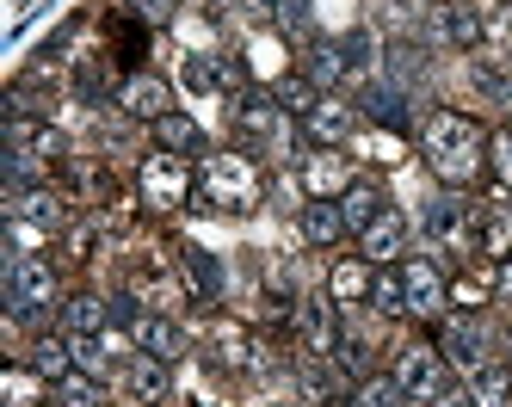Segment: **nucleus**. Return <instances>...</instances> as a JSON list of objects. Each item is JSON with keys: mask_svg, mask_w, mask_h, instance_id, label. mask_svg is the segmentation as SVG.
<instances>
[{"mask_svg": "<svg viewBox=\"0 0 512 407\" xmlns=\"http://www.w3.org/2000/svg\"><path fill=\"white\" fill-rule=\"evenodd\" d=\"M488 130L469 118V111H432L426 130H420V155L426 167L438 173V185H451V192H463V185L482 179L488 167Z\"/></svg>", "mask_w": 512, "mask_h": 407, "instance_id": "obj_1", "label": "nucleus"}, {"mask_svg": "<svg viewBox=\"0 0 512 407\" xmlns=\"http://www.w3.org/2000/svg\"><path fill=\"white\" fill-rule=\"evenodd\" d=\"M266 198V167L247 148H210L198 161V192L192 210H223V216H247Z\"/></svg>", "mask_w": 512, "mask_h": 407, "instance_id": "obj_2", "label": "nucleus"}, {"mask_svg": "<svg viewBox=\"0 0 512 407\" xmlns=\"http://www.w3.org/2000/svg\"><path fill=\"white\" fill-rule=\"evenodd\" d=\"M7 309H13V321H44L50 309H62V278L44 253L7 259Z\"/></svg>", "mask_w": 512, "mask_h": 407, "instance_id": "obj_3", "label": "nucleus"}, {"mask_svg": "<svg viewBox=\"0 0 512 407\" xmlns=\"http://www.w3.org/2000/svg\"><path fill=\"white\" fill-rule=\"evenodd\" d=\"M192 192H198V167H192L186 155H167V148L142 155V167H136V198L149 204L155 216L186 210V204H192Z\"/></svg>", "mask_w": 512, "mask_h": 407, "instance_id": "obj_4", "label": "nucleus"}, {"mask_svg": "<svg viewBox=\"0 0 512 407\" xmlns=\"http://www.w3.org/2000/svg\"><path fill=\"white\" fill-rule=\"evenodd\" d=\"M235 130L247 148H266V155H290L297 148V130H290V111L272 93H241L235 99Z\"/></svg>", "mask_w": 512, "mask_h": 407, "instance_id": "obj_5", "label": "nucleus"}, {"mask_svg": "<svg viewBox=\"0 0 512 407\" xmlns=\"http://www.w3.org/2000/svg\"><path fill=\"white\" fill-rule=\"evenodd\" d=\"M112 321H124L130 327V340H136V352H149V358H186V333H179V321L173 315H161V309H142L136 296H112Z\"/></svg>", "mask_w": 512, "mask_h": 407, "instance_id": "obj_6", "label": "nucleus"}, {"mask_svg": "<svg viewBox=\"0 0 512 407\" xmlns=\"http://www.w3.org/2000/svg\"><path fill=\"white\" fill-rule=\"evenodd\" d=\"M68 204H75V198H68L62 185L38 179V185H19V192H13L7 216L31 222V229H44V235H68V229H75V210H68Z\"/></svg>", "mask_w": 512, "mask_h": 407, "instance_id": "obj_7", "label": "nucleus"}, {"mask_svg": "<svg viewBox=\"0 0 512 407\" xmlns=\"http://www.w3.org/2000/svg\"><path fill=\"white\" fill-rule=\"evenodd\" d=\"M438 352H445L463 377H475L482 364H494V333H488V321L475 315V309H457V315L445 321V340H438Z\"/></svg>", "mask_w": 512, "mask_h": 407, "instance_id": "obj_8", "label": "nucleus"}, {"mask_svg": "<svg viewBox=\"0 0 512 407\" xmlns=\"http://www.w3.org/2000/svg\"><path fill=\"white\" fill-rule=\"evenodd\" d=\"M401 290H408V315H420V321H445L451 278L438 272V259H426V253L401 259Z\"/></svg>", "mask_w": 512, "mask_h": 407, "instance_id": "obj_9", "label": "nucleus"}, {"mask_svg": "<svg viewBox=\"0 0 512 407\" xmlns=\"http://www.w3.org/2000/svg\"><path fill=\"white\" fill-rule=\"evenodd\" d=\"M290 333L309 358H334L340 346V321H334V296H297L290 303Z\"/></svg>", "mask_w": 512, "mask_h": 407, "instance_id": "obj_10", "label": "nucleus"}, {"mask_svg": "<svg viewBox=\"0 0 512 407\" xmlns=\"http://www.w3.org/2000/svg\"><path fill=\"white\" fill-rule=\"evenodd\" d=\"M445 377H451V370H445V352H438L432 340H408V346L395 352V383L408 389V401H432Z\"/></svg>", "mask_w": 512, "mask_h": 407, "instance_id": "obj_11", "label": "nucleus"}, {"mask_svg": "<svg viewBox=\"0 0 512 407\" xmlns=\"http://www.w3.org/2000/svg\"><path fill=\"white\" fill-rule=\"evenodd\" d=\"M118 111H124V118H136V124H161L167 111H173V87L161 81L155 68H136V74H124V81H118Z\"/></svg>", "mask_w": 512, "mask_h": 407, "instance_id": "obj_12", "label": "nucleus"}, {"mask_svg": "<svg viewBox=\"0 0 512 407\" xmlns=\"http://www.w3.org/2000/svg\"><path fill=\"white\" fill-rule=\"evenodd\" d=\"M303 136H309L315 148H346V142L358 136V105H346L340 93H321L315 111L303 118Z\"/></svg>", "mask_w": 512, "mask_h": 407, "instance_id": "obj_13", "label": "nucleus"}, {"mask_svg": "<svg viewBox=\"0 0 512 407\" xmlns=\"http://www.w3.org/2000/svg\"><path fill=\"white\" fill-rule=\"evenodd\" d=\"M432 37L451 50H475L482 44V0H438L432 7Z\"/></svg>", "mask_w": 512, "mask_h": 407, "instance_id": "obj_14", "label": "nucleus"}, {"mask_svg": "<svg viewBox=\"0 0 512 407\" xmlns=\"http://www.w3.org/2000/svg\"><path fill=\"white\" fill-rule=\"evenodd\" d=\"M210 364H223V370H235V377H260V370H266V352L253 346V333H247V327L223 321V327L210 333Z\"/></svg>", "mask_w": 512, "mask_h": 407, "instance_id": "obj_15", "label": "nucleus"}, {"mask_svg": "<svg viewBox=\"0 0 512 407\" xmlns=\"http://www.w3.org/2000/svg\"><path fill=\"white\" fill-rule=\"evenodd\" d=\"M358 253L371 259V266H395V259H408V216L389 204V210L371 222V229L358 235Z\"/></svg>", "mask_w": 512, "mask_h": 407, "instance_id": "obj_16", "label": "nucleus"}, {"mask_svg": "<svg viewBox=\"0 0 512 407\" xmlns=\"http://www.w3.org/2000/svg\"><path fill=\"white\" fill-rule=\"evenodd\" d=\"M124 389H130V401H142V407H167V401H173V364L136 352L130 370H124Z\"/></svg>", "mask_w": 512, "mask_h": 407, "instance_id": "obj_17", "label": "nucleus"}, {"mask_svg": "<svg viewBox=\"0 0 512 407\" xmlns=\"http://www.w3.org/2000/svg\"><path fill=\"white\" fill-rule=\"evenodd\" d=\"M358 105H364V118H371V124H383L395 136L414 124V105H408V93H401L395 81H364L358 87Z\"/></svg>", "mask_w": 512, "mask_h": 407, "instance_id": "obj_18", "label": "nucleus"}, {"mask_svg": "<svg viewBox=\"0 0 512 407\" xmlns=\"http://www.w3.org/2000/svg\"><path fill=\"white\" fill-rule=\"evenodd\" d=\"M469 241H475V253L506 259L512 253V204H475L469 210Z\"/></svg>", "mask_w": 512, "mask_h": 407, "instance_id": "obj_19", "label": "nucleus"}, {"mask_svg": "<svg viewBox=\"0 0 512 407\" xmlns=\"http://www.w3.org/2000/svg\"><path fill=\"white\" fill-rule=\"evenodd\" d=\"M371 290H377V266L364 253L334 259V272H327V296L334 303H371Z\"/></svg>", "mask_w": 512, "mask_h": 407, "instance_id": "obj_20", "label": "nucleus"}, {"mask_svg": "<svg viewBox=\"0 0 512 407\" xmlns=\"http://www.w3.org/2000/svg\"><path fill=\"white\" fill-rule=\"evenodd\" d=\"M50 377H38L25 358H13L7 370H0V407H50Z\"/></svg>", "mask_w": 512, "mask_h": 407, "instance_id": "obj_21", "label": "nucleus"}, {"mask_svg": "<svg viewBox=\"0 0 512 407\" xmlns=\"http://www.w3.org/2000/svg\"><path fill=\"white\" fill-rule=\"evenodd\" d=\"M179 278H186V290L198 296V303H223V266H216V253L204 247H179Z\"/></svg>", "mask_w": 512, "mask_h": 407, "instance_id": "obj_22", "label": "nucleus"}, {"mask_svg": "<svg viewBox=\"0 0 512 407\" xmlns=\"http://www.w3.org/2000/svg\"><path fill=\"white\" fill-rule=\"evenodd\" d=\"M179 74H186L192 93H241V68H235L229 56H198V50H192Z\"/></svg>", "mask_w": 512, "mask_h": 407, "instance_id": "obj_23", "label": "nucleus"}, {"mask_svg": "<svg viewBox=\"0 0 512 407\" xmlns=\"http://www.w3.org/2000/svg\"><path fill=\"white\" fill-rule=\"evenodd\" d=\"M469 210H475V204L432 198L420 222H426V235H432V241H445V247H475V241H469Z\"/></svg>", "mask_w": 512, "mask_h": 407, "instance_id": "obj_24", "label": "nucleus"}, {"mask_svg": "<svg viewBox=\"0 0 512 407\" xmlns=\"http://www.w3.org/2000/svg\"><path fill=\"white\" fill-rule=\"evenodd\" d=\"M346 185H352V173H346V155H334V148H315L303 161V192L309 198H340Z\"/></svg>", "mask_w": 512, "mask_h": 407, "instance_id": "obj_25", "label": "nucleus"}, {"mask_svg": "<svg viewBox=\"0 0 512 407\" xmlns=\"http://www.w3.org/2000/svg\"><path fill=\"white\" fill-rule=\"evenodd\" d=\"M383 210H389V198H383V185H377V179H352L346 192H340V216H346V229H352V235H364Z\"/></svg>", "mask_w": 512, "mask_h": 407, "instance_id": "obj_26", "label": "nucleus"}, {"mask_svg": "<svg viewBox=\"0 0 512 407\" xmlns=\"http://www.w3.org/2000/svg\"><path fill=\"white\" fill-rule=\"evenodd\" d=\"M309 81L321 87V93H340L346 87V74H352V56H346V44H327V37H315L309 44Z\"/></svg>", "mask_w": 512, "mask_h": 407, "instance_id": "obj_27", "label": "nucleus"}, {"mask_svg": "<svg viewBox=\"0 0 512 407\" xmlns=\"http://www.w3.org/2000/svg\"><path fill=\"white\" fill-rule=\"evenodd\" d=\"M352 229H346V216H340V198H309L303 204V241L309 247H334V241H346Z\"/></svg>", "mask_w": 512, "mask_h": 407, "instance_id": "obj_28", "label": "nucleus"}, {"mask_svg": "<svg viewBox=\"0 0 512 407\" xmlns=\"http://www.w3.org/2000/svg\"><path fill=\"white\" fill-rule=\"evenodd\" d=\"M62 327H68V333H105V327H112V303H105L99 290L62 296Z\"/></svg>", "mask_w": 512, "mask_h": 407, "instance_id": "obj_29", "label": "nucleus"}, {"mask_svg": "<svg viewBox=\"0 0 512 407\" xmlns=\"http://www.w3.org/2000/svg\"><path fill=\"white\" fill-rule=\"evenodd\" d=\"M149 130H155V148H167V155H204V130H198L192 111H167Z\"/></svg>", "mask_w": 512, "mask_h": 407, "instance_id": "obj_30", "label": "nucleus"}, {"mask_svg": "<svg viewBox=\"0 0 512 407\" xmlns=\"http://www.w3.org/2000/svg\"><path fill=\"white\" fill-rule=\"evenodd\" d=\"M352 148H358L371 167H401V161H408V142H401L395 130H383V124H358Z\"/></svg>", "mask_w": 512, "mask_h": 407, "instance_id": "obj_31", "label": "nucleus"}, {"mask_svg": "<svg viewBox=\"0 0 512 407\" xmlns=\"http://www.w3.org/2000/svg\"><path fill=\"white\" fill-rule=\"evenodd\" d=\"M25 364L38 370V377L62 383L68 370H75V346H68V340H56V333H38V340H31V358H25Z\"/></svg>", "mask_w": 512, "mask_h": 407, "instance_id": "obj_32", "label": "nucleus"}, {"mask_svg": "<svg viewBox=\"0 0 512 407\" xmlns=\"http://www.w3.org/2000/svg\"><path fill=\"white\" fill-rule=\"evenodd\" d=\"M297 383H303V395L315 401V407H340V377L327 370V358H297Z\"/></svg>", "mask_w": 512, "mask_h": 407, "instance_id": "obj_33", "label": "nucleus"}, {"mask_svg": "<svg viewBox=\"0 0 512 407\" xmlns=\"http://www.w3.org/2000/svg\"><path fill=\"white\" fill-rule=\"evenodd\" d=\"M469 395H475V407H512V364H482L469 377Z\"/></svg>", "mask_w": 512, "mask_h": 407, "instance_id": "obj_34", "label": "nucleus"}, {"mask_svg": "<svg viewBox=\"0 0 512 407\" xmlns=\"http://www.w3.org/2000/svg\"><path fill=\"white\" fill-rule=\"evenodd\" d=\"M482 44L494 56H512V0H482Z\"/></svg>", "mask_w": 512, "mask_h": 407, "instance_id": "obj_35", "label": "nucleus"}, {"mask_svg": "<svg viewBox=\"0 0 512 407\" xmlns=\"http://www.w3.org/2000/svg\"><path fill=\"white\" fill-rule=\"evenodd\" d=\"M346 407H408V389L395 383V370H389V377H358Z\"/></svg>", "mask_w": 512, "mask_h": 407, "instance_id": "obj_36", "label": "nucleus"}, {"mask_svg": "<svg viewBox=\"0 0 512 407\" xmlns=\"http://www.w3.org/2000/svg\"><path fill=\"white\" fill-rule=\"evenodd\" d=\"M68 346H75V370H87V377L112 370V340L105 333H68Z\"/></svg>", "mask_w": 512, "mask_h": 407, "instance_id": "obj_37", "label": "nucleus"}, {"mask_svg": "<svg viewBox=\"0 0 512 407\" xmlns=\"http://www.w3.org/2000/svg\"><path fill=\"white\" fill-rule=\"evenodd\" d=\"M272 99L290 111V118H309V111H315V99H321V87L309 81V74H284V81L272 87Z\"/></svg>", "mask_w": 512, "mask_h": 407, "instance_id": "obj_38", "label": "nucleus"}, {"mask_svg": "<svg viewBox=\"0 0 512 407\" xmlns=\"http://www.w3.org/2000/svg\"><path fill=\"white\" fill-rule=\"evenodd\" d=\"M290 44H309L315 37V13H309V0H278V19H272Z\"/></svg>", "mask_w": 512, "mask_h": 407, "instance_id": "obj_39", "label": "nucleus"}, {"mask_svg": "<svg viewBox=\"0 0 512 407\" xmlns=\"http://www.w3.org/2000/svg\"><path fill=\"white\" fill-rule=\"evenodd\" d=\"M56 401H62V407H99L105 395H99V377H87V370H68V377L56 383Z\"/></svg>", "mask_w": 512, "mask_h": 407, "instance_id": "obj_40", "label": "nucleus"}, {"mask_svg": "<svg viewBox=\"0 0 512 407\" xmlns=\"http://www.w3.org/2000/svg\"><path fill=\"white\" fill-rule=\"evenodd\" d=\"M371 309H383V315H408V290H401V266H395V272H377Z\"/></svg>", "mask_w": 512, "mask_h": 407, "instance_id": "obj_41", "label": "nucleus"}, {"mask_svg": "<svg viewBox=\"0 0 512 407\" xmlns=\"http://www.w3.org/2000/svg\"><path fill=\"white\" fill-rule=\"evenodd\" d=\"M118 56L130 62V74L142 68V56H149V25H136V19H118Z\"/></svg>", "mask_w": 512, "mask_h": 407, "instance_id": "obj_42", "label": "nucleus"}, {"mask_svg": "<svg viewBox=\"0 0 512 407\" xmlns=\"http://www.w3.org/2000/svg\"><path fill=\"white\" fill-rule=\"evenodd\" d=\"M173 7H179V0H124V19H136V25L161 31V25L173 19Z\"/></svg>", "mask_w": 512, "mask_h": 407, "instance_id": "obj_43", "label": "nucleus"}, {"mask_svg": "<svg viewBox=\"0 0 512 407\" xmlns=\"http://www.w3.org/2000/svg\"><path fill=\"white\" fill-rule=\"evenodd\" d=\"M93 247H99V229H93V222H75V229L62 235V253L75 259V266H87V259H93Z\"/></svg>", "mask_w": 512, "mask_h": 407, "instance_id": "obj_44", "label": "nucleus"}, {"mask_svg": "<svg viewBox=\"0 0 512 407\" xmlns=\"http://www.w3.org/2000/svg\"><path fill=\"white\" fill-rule=\"evenodd\" d=\"M488 167H494V179L512 192V130H500V136L488 142Z\"/></svg>", "mask_w": 512, "mask_h": 407, "instance_id": "obj_45", "label": "nucleus"}, {"mask_svg": "<svg viewBox=\"0 0 512 407\" xmlns=\"http://www.w3.org/2000/svg\"><path fill=\"white\" fill-rule=\"evenodd\" d=\"M420 13H426L420 0H383V19H389L395 31H414V25H420Z\"/></svg>", "mask_w": 512, "mask_h": 407, "instance_id": "obj_46", "label": "nucleus"}, {"mask_svg": "<svg viewBox=\"0 0 512 407\" xmlns=\"http://www.w3.org/2000/svg\"><path fill=\"white\" fill-rule=\"evenodd\" d=\"M451 303H457V309H482V303H488V284H475V278H451Z\"/></svg>", "mask_w": 512, "mask_h": 407, "instance_id": "obj_47", "label": "nucleus"}, {"mask_svg": "<svg viewBox=\"0 0 512 407\" xmlns=\"http://www.w3.org/2000/svg\"><path fill=\"white\" fill-rule=\"evenodd\" d=\"M426 407H475V395H469V383H451V377H445V383H438V395H432Z\"/></svg>", "mask_w": 512, "mask_h": 407, "instance_id": "obj_48", "label": "nucleus"}, {"mask_svg": "<svg viewBox=\"0 0 512 407\" xmlns=\"http://www.w3.org/2000/svg\"><path fill=\"white\" fill-rule=\"evenodd\" d=\"M334 364H340V370H352V377H364V340H346V333H340Z\"/></svg>", "mask_w": 512, "mask_h": 407, "instance_id": "obj_49", "label": "nucleus"}, {"mask_svg": "<svg viewBox=\"0 0 512 407\" xmlns=\"http://www.w3.org/2000/svg\"><path fill=\"white\" fill-rule=\"evenodd\" d=\"M494 303H506V309H512V253L500 259V272H494Z\"/></svg>", "mask_w": 512, "mask_h": 407, "instance_id": "obj_50", "label": "nucleus"}, {"mask_svg": "<svg viewBox=\"0 0 512 407\" xmlns=\"http://www.w3.org/2000/svg\"><path fill=\"white\" fill-rule=\"evenodd\" d=\"M241 13H253V19H278V0H241Z\"/></svg>", "mask_w": 512, "mask_h": 407, "instance_id": "obj_51", "label": "nucleus"}, {"mask_svg": "<svg viewBox=\"0 0 512 407\" xmlns=\"http://www.w3.org/2000/svg\"><path fill=\"white\" fill-rule=\"evenodd\" d=\"M278 407H290V401H278Z\"/></svg>", "mask_w": 512, "mask_h": 407, "instance_id": "obj_52", "label": "nucleus"}]
</instances>
